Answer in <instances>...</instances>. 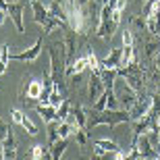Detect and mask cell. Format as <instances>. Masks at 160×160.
<instances>
[{
  "instance_id": "obj_21",
  "label": "cell",
  "mask_w": 160,
  "mask_h": 160,
  "mask_svg": "<svg viewBox=\"0 0 160 160\" xmlns=\"http://www.w3.org/2000/svg\"><path fill=\"white\" fill-rule=\"evenodd\" d=\"M75 142H77V146H79L81 150L88 148V143H89L88 129H77V131H75Z\"/></svg>"
},
{
  "instance_id": "obj_10",
  "label": "cell",
  "mask_w": 160,
  "mask_h": 160,
  "mask_svg": "<svg viewBox=\"0 0 160 160\" xmlns=\"http://www.w3.org/2000/svg\"><path fill=\"white\" fill-rule=\"evenodd\" d=\"M156 54H160V38L152 36L148 40H143V58L152 62Z\"/></svg>"
},
{
  "instance_id": "obj_3",
  "label": "cell",
  "mask_w": 160,
  "mask_h": 160,
  "mask_svg": "<svg viewBox=\"0 0 160 160\" xmlns=\"http://www.w3.org/2000/svg\"><path fill=\"white\" fill-rule=\"evenodd\" d=\"M114 94H117V100H119L121 110H131L133 104L137 102V98H139V94L133 92V89L125 83L123 77H117V83H114Z\"/></svg>"
},
{
  "instance_id": "obj_15",
  "label": "cell",
  "mask_w": 160,
  "mask_h": 160,
  "mask_svg": "<svg viewBox=\"0 0 160 160\" xmlns=\"http://www.w3.org/2000/svg\"><path fill=\"white\" fill-rule=\"evenodd\" d=\"M85 56H88V71L89 73H98V75H100V58L96 56V52H94V48H92V46H88Z\"/></svg>"
},
{
  "instance_id": "obj_8",
  "label": "cell",
  "mask_w": 160,
  "mask_h": 160,
  "mask_svg": "<svg viewBox=\"0 0 160 160\" xmlns=\"http://www.w3.org/2000/svg\"><path fill=\"white\" fill-rule=\"evenodd\" d=\"M121 50H123V46L112 48L106 58L100 60V71L102 69H106V71H110V69H119V65H121Z\"/></svg>"
},
{
  "instance_id": "obj_18",
  "label": "cell",
  "mask_w": 160,
  "mask_h": 160,
  "mask_svg": "<svg viewBox=\"0 0 160 160\" xmlns=\"http://www.w3.org/2000/svg\"><path fill=\"white\" fill-rule=\"evenodd\" d=\"M71 108H73V104L65 98V100H62V104L58 106V110H56V121H60V123H62V121H67V119H69V114H71Z\"/></svg>"
},
{
  "instance_id": "obj_31",
  "label": "cell",
  "mask_w": 160,
  "mask_h": 160,
  "mask_svg": "<svg viewBox=\"0 0 160 160\" xmlns=\"http://www.w3.org/2000/svg\"><path fill=\"white\" fill-rule=\"evenodd\" d=\"M0 11H8V0H0Z\"/></svg>"
},
{
  "instance_id": "obj_7",
  "label": "cell",
  "mask_w": 160,
  "mask_h": 160,
  "mask_svg": "<svg viewBox=\"0 0 160 160\" xmlns=\"http://www.w3.org/2000/svg\"><path fill=\"white\" fill-rule=\"evenodd\" d=\"M135 148H137V152H139V156L142 158H152L154 160L156 156H158V152H156V148L152 146V142H150V137H148V133H143V135H139L135 139Z\"/></svg>"
},
{
  "instance_id": "obj_9",
  "label": "cell",
  "mask_w": 160,
  "mask_h": 160,
  "mask_svg": "<svg viewBox=\"0 0 160 160\" xmlns=\"http://www.w3.org/2000/svg\"><path fill=\"white\" fill-rule=\"evenodd\" d=\"M29 6H31V11H33V21H36L38 25H44V23H46L48 17H50L48 6H44L40 0H29Z\"/></svg>"
},
{
  "instance_id": "obj_17",
  "label": "cell",
  "mask_w": 160,
  "mask_h": 160,
  "mask_svg": "<svg viewBox=\"0 0 160 160\" xmlns=\"http://www.w3.org/2000/svg\"><path fill=\"white\" fill-rule=\"evenodd\" d=\"M131 21V31L133 33H143V29H148V25H146V17H143L142 12H137V15H133V17L129 19Z\"/></svg>"
},
{
  "instance_id": "obj_28",
  "label": "cell",
  "mask_w": 160,
  "mask_h": 160,
  "mask_svg": "<svg viewBox=\"0 0 160 160\" xmlns=\"http://www.w3.org/2000/svg\"><path fill=\"white\" fill-rule=\"evenodd\" d=\"M23 117H25V114L21 112L19 108H11V121H12V123L21 125V121H23Z\"/></svg>"
},
{
  "instance_id": "obj_25",
  "label": "cell",
  "mask_w": 160,
  "mask_h": 160,
  "mask_svg": "<svg viewBox=\"0 0 160 160\" xmlns=\"http://www.w3.org/2000/svg\"><path fill=\"white\" fill-rule=\"evenodd\" d=\"M123 160H139V152H137L135 143H131L127 150H123Z\"/></svg>"
},
{
  "instance_id": "obj_16",
  "label": "cell",
  "mask_w": 160,
  "mask_h": 160,
  "mask_svg": "<svg viewBox=\"0 0 160 160\" xmlns=\"http://www.w3.org/2000/svg\"><path fill=\"white\" fill-rule=\"evenodd\" d=\"M94 146L102 148L104 152H106V154H117V152L121 150V146H119L117 142H114V139H96Z\"/></svg>"
},
{
  "instance_id": "obj_27",
  "label": "cell",
  "mask_w": 160,
  "mask_h": 160,
  "mask_svg": "<svg viewBox=\"0 0 160 160\" xmlns=\"http://www.w3.org/2000/svg\"><path fill=\"white\" fill-rule=\"evenodd\" d=\"M11 131H12V129H11V125L4 123V121L0 119V143H2L6 137H8V133H11Z\"/></svg>"
},
{
  "instance_id": "obj_20",
  "label": "cell",
  "mask_w": 160,
  "mask_h": 160,
  "mask_svg": "<svg viewBox=\"0 0 160 160\" xmlns=\"http://www.w3.org/2000/svg\"><path fill=\"white\" fill-rule=\"evenodd\" d=\"M73 133H75V127H73L69 121H62V123L58 125V137H62V139H69Z\"/></svg>"
},
{
  "instance_id": "obj_14",
  "label": "cell",
  "mask_w": 160,
  "mask_h": 160,
  "mask_svg": "<svg viewBox=\"0 0 160 160\" xmlns=\"http://www.w3.org/2000/svg\"><path fill=\"white\" fill-rule=\"evenodd\" d=\"M67 146H69V139H62V137H58L56 142L50 143V154H52V160H60V156L65 154Z\"/></svg>"
},
{
  "instance_id": "obj_4",
  "label": "cell",
  "mask_w": 160,
  "mask_h": 160,
  "mask_svg": "<svg viewBox=\"0 0 160 160\" xmlns=\"http://www.w3.org/2000/svg\"><path fill=\"white\" fill-rule=\"evenodd\" d=\"M104 89H106V85H104V81H102L100 75H98V73H89L88 83H85V98L89 100L92 106H94V102L104 94Z\"/></svg>"
},
{
  "instance_id": "obj_29",
  "label": "cell",
  "mask_w": 160,
  "mask_h": 160,
  "mask_svg": "<svg viewBox=\"0 0 160 160\" xmlns=\"http://www.w3.org/2000/svg\"><path fill=\"white\" fill-rule=\"evenodd\" d=\"M6 71H8V62H4V60H0V75H4Z\"/></svg>"
},
{
  "instance_id": "obj_13",
  "label": "cell",
  "mask_w": 160,
  "mask_h": 160,
  "mask_svg": "<svg viewBox=\"0 0 160 160\" xmlns=\"http://www.w3.org/2000/svg\"><path fill=\"white\" fill-rule=\"evenodd\" d=\"M146 25H148L150 36L160 38V11H154V12H152V15L146 19Z\"/></svg>"
},
{
  "instance_id": "obj_12",
  "label": "cell",
  "mask_w": 160,
  "mask_h": 160,
  "mask_svg": "<svg viewBox=\"0 0 160 160\" xmlns=\"http://www.w3.org/2000/svg\"><path fill=\"white\" fill-rule=\"evenodd\" d=\"M56 110H58V108L50 106V104H38V106H36L38 117H40V119L44 121V123H50V121L56 119Z\"/></svg>"
},
{
  "instance_id": "obj_23",
  "label": "cell",
  "mask_w": 160,
  "mask_h": 160,
  "mask_svg": "<svg viewBox=\"0 0 160 160\" xmlns=\"http://www.w3.org/2000/svg\"><path fill=\"white\" fill-rule=\"evenodd\" d=\"M62 100H65V98H62V94H60V89L54 85L52 94H50V98H48V104H50V106H54V108H58L60 104H62Z\"/></svg>"
},
{
  "instance_id": "obj_32",
  "label": "cell",
  "mask_w": 160,
  "mask_h": 160,
  "mask_svg": "<svg viewBox=\"0 0 160 160\" xmlns=\"http://www.w3.org/2000/svg\"><path fill=\"white\" fill-rule=\"evenodd\" d=\"M156 11H160V0H158V4H156Z\"/></svg>"
},
{
  "instance_id": "obj_24",
  "label": "cell",
  "mask_w": 160,
  "mask_h": 160,
  "mask_svg": "<svg viewBox=\"0 0 160 160\" xmlns=\"http://www.w3.org/2000/svg\"><path fill=\"white\" fill-rule=\"evenodd\" d=\"M44 152H46V148L40 146V143H36V146H31L29 156H27L25 160H42V158H44Z\"/></svg>"
},
{
  "instance_id": "obj_19",
  "label": "cell",
  "mask_w": 160,
  "mask_h": 160,
  "mask_svg": "<svg viewBox=\"0 0 160 160\" xmlns=\"http://www.w3.org/2000/svg\"><path fill=\"white\" fill-rule=\"evenodd\" d=\"M58 125H60V121H50V123H46V129H48V142L52 143V142H56L58 139Z\"/></svg>"
},
{
  "instance_id": "obj_33",
  "label": "cell",
  "mask_w": 160,
  "mask_h": 160,
  "mask_svg": "<svg viewBox=\"0 0 160 160\" xmlns=\"http://www.w3.org/2000/svg\"><path fill=\"white\" fill-rule=\"evenodd\" d=\"M62 2H71V0H62Z\"/></svg>"
},
{
  "instance_id": "obj_5",
  "label": "cell",
  "mask_w": 160,
  "mask_h": 160,
  "mask_svg": "<svg viewBox=\"0 0 160 160\" xmlns=\"http://www.w3.org/2000/svg\"><path fill=\"white\" fill-rule=\"evenodd\" d=\"M42 46H44V33L33 42L31 48H25V50H21V52L11 54V58L19 60V62H36V60L40 58V54H42Z\"/></svg>"
},
{
  "instance_id": "obj_6",
  "label": "cell",
  "mask_w": 160,
  "mask_h": 160,
  "mask_svg": "<svg viewBox=\"0 0 160 160\" xmlns=\"http://www.w3.org/2000/svg\"><path fill=\"white\" fill-rule=\"evenodd\" d=\"M8 17H11V21L15 23V27H17L19 33H25V23H23V2H19V0H15V2H11L8 4Z\"/></svg>"
},
{
  "instance_id": "obj_11",
  "label": "cell",
  "mask_w": 160,
  "mask_h": 160,
  "mask_svg": "<svg viewBox=\"0 0 160 160\" xmlns=\"http://www.w3.org/2000/svg\"><path fill=\"white\" fill-rule=\"evenodd\" d=\"M0 148H2V160H15L17 158V146H15V135H12V131L8 133L4 142L0 143Z\"/></svg>"
},
{
  "instance_id": "obj_30",
  "label": "cell",
  "mask_w": 160,
  "mask_h": 160,
  "mask_svg": "<svg viewBox=\"0 0 160 160\" xmlns=\"http://www.w3.org/2000/svg\"><path fill=\"white\" fill-rule=\"evenodd\" d=\"M6 17H8V12H6V11H0V25L6 23Z\"/></svg>"
},
{
  "instance_id": "obj_1",
  "label": "cell",
  "mask_w": 160,
  "mask_h": 160,
  "mask_svg": "<svg viewBox=\"0 0 160 160\" xmlns=\"http://www.w3.org/2000/svg\"><path fill=\"white\" fill-rule=\"evenodd\" d=\"M123 123H131V114L129 110H102V112H92L88 114V131L98 127V125H106V127H117Z\"/></svg>"
},
{
  "instance_id": "obj_2",
  "label": "cell",
  "mask_w": 160,
  "mask_h": 160,
  "mask_svg": "<svg viewBox=\"0 0 160 160\" xmlns=\"http://www.w3.org/2000/svg\"><path fill=\"white\" fill-rule=\"evenodd\" d=\"M119 23L112 19V8L110 4H102V11H100V23H98V29H96V36L100 38V40L108 42L112 40L114 31H117Z\"/></svg>"
},
{
  "instance_id": "obj_26",
  "label": "cell",
  "mask_w": 160,
  "mask_h": 160,
  "mask_svg": "<svg viewBox=\"0 0 160 160\" xmlns=\"http://www.w3.org/2000/svg\"><path fill=\"white\" fill-rule=\"evenodd\" d=\"M121 40H123V46H135V38H133V31L127 27L121 33Z\"/></svg>"
},
{
  "instance_id": "obj_22",
  "label": "cell",
  "mask_w": 160,
  "mask_h": 160,
  "mask_svg": "<svg viewBox=\"0 0 160 160\" xmlns=\"http://www.w3.org/2000/svg\"><path fill=\"white\" fill-rule=\"evenodd\" d=\"M21 127H23V129L27 131V135H29V137H36L38 133H40V131H38V127H36L33 123H31V119L27 117V114H25L23 121H21Z\"/></svg>"
}]
</instances>
